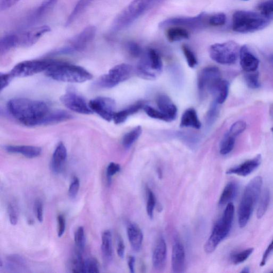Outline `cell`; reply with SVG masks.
<instances>
[{"label":"cell","instance_id":"45","mask_svg":"<svg viewBox=\"0 0 273 273\" xmlns=\"http://www.w3.org/2000/svg\"><path fill=\"white\" fill-rule=\"evenodd\" d=\"M99 272V264L96 259L90 258L84 260L83 272L97 273Z\"/></svg>","mask_w":273,"mask_h":273},{"label":"cell","instance_id":"24","mask_svg":"<svg viewBox=\"0 0 273 273\" xmlns=\"http://www.w3.org/2000/svg\"><path fill=\"white\" fill-rule=\"evenodd\" d=\"M5 150L10 153L22 154L29 159L38 157L42 153L39 147L27 145H9L5 147Z\"/></svg>","mask_w":273,"mask_h":273},{"label":"cell","instance_id":"29","mask_svg":"<svg viewBox=\"0 0 273 273\" xmlns=\"http://www.w3.org/2000/svg\"><path fill=\"white\" fill-rule=\"evenodd\" d=\"M27 267L26 261L19 254H11L6 258V268L11 271H22Z\"/></svg>","mask_w":273,"mask_h":273},{"label":"cell","instance_id":"36","mask_svg":"<svg viewBox=\"0 0 273 273\" xmlns=\"http://www.w3.org/2000/svg\"><path fill=\"white\" fill-rule=\"evenodd\" d=\"M59 0H45L42 3L41 6L34 12L32 18L33 22L37 21L44 16L47 12H48Z\"/></svg>","mask_w":273,"mask_h":273},{"label":"cell","instance_id":"59","mask_svg":"<svg viewBox=\"0 0 273 273\" xmlns=\"http://www.w3.org/2000/svg\"><path fill=\"white\" fill-rule=\"evenodd\" d=\"M250 272L249 268L248 267L244 268L243 269V270L241 271V272L248 273V272Z\"/></svg>","mask_w":273,"mask_h":273},{"label":"cell","instance_id":"53","mask_svg":"<svg viewBox=\"0 0 273 273\" xmlns=\"http://www.w3.org/2000/svg\"><path fill=\"white\" fill-rule=\"evenodd\" d=\"M128 49L129 53L134 57H138L141 53L140 47L135 42H129L128 45Z\"/></svg>","mask_w":273,"mask_h":273},{"label":"cell","instance_id":"62","mask_svg":"<svg viewBox=\"0 0 273 273\" xmlns=\"http://www.w3.org/2000/svg\"><path fill=\"white\" fill-rule=\"evenodd\" d=\"M243 1H248V0H243Z\"/></svg>","mask_w":273,"mask_h":273},{"label":"cell","instance_id":"48","mask_svg":"<svg viewBox=\"0 0 273 273\" xmlns=\"http://www.w3.org/2000/svg\"><path fill=\"white\" fill-rule=\"evenodd\" d=\"M247 127V124L243 121H238L234 123L230 128L229 133L235 137L242 134Z\"/></svg>","mask_w":273,"mask_h":273},{"label":"cell","instance_id":"25","mask_svg":"<svg viewBox=\"0 0 273 273\" xmlns=\"http://www.w3.org/2000/svg\"><path fill=\"white\" fill-rule=\"evenodd\" d=\"M101 250L103 260L106 263L111 262L113 259V250L112 233L106 230L102 234Z\"/></svg>","mask_w":273,"mask_h":273},{"label":"cell","instance_id":"11","mask_svg":"<svg viewBox=\"0 0 273 273\" xmlns=\"http://www.w3.org/2000/svg\"><path fill=\"white\" fill-rule=\"evenodd\" d=\"M56 61L52 60H37L22 62L14 67L10 74L13 78L32 76L47 71Z\"/></svg>","mask_w":273,"mask_h":273},{"label":"cell","instance_id":"37","mask_svg":"<svg viewBox=\"0 0 273 273\" xmlns=\"http://www.w3.org/2000/svg\"><path fill=\"white\" fill-rule=\"evenodd\" d=\"M270 201V193L268 190L266 189L262 194L260 204H259L257 216L258 219H262L266 212Z\"/></svg>","mask_w":273,"mask_h":273},{"label":"cell","instance_id":"27","mask_svg":"<svg viewBox=\"0 0 273 273\" xmlns=\"http://www.w3.org/2000/svg\"><path fill=\"white\" fill-rule=\"evenodd\" d=\"M143 106H144V105L142 103L139 102L126 109L116 112L114 114L113 120L117 124H121L124 122L129 116L143 108Z\"/></svg>","mask_w":273,"mask_h":273},{"label":"cell","instance_id":"9","mask_svg":"<svg viewBox=\"0 0 273 273\" xmlns=\"http://www.w3.org/2000/svg\"><path fill=\"white\" fill-rule=\"evenodd\" d=\"M96 32L97 28L95 26L85 28L80 33L70 39L65 46L57 49L54 53L67 54L83 51L94 41Z\"/></svg>","mask_w":273,"mask_h":273},{"label":"cell","instance_id":"40","mask_svg":"<svg viewBox=\"0 0 273 273\" xmlns=\"http://www.w3.org/2000/svg\"><path fill=\"white\" fill-rule=\"evenodd\" d=\"M75 242L77 251L82 253L84 250L85 238L84 229L83 227H79L75 234Z\"/></svg>","mask_w":273,"mask_h":273},{"label":"cell","instance_id":"4","mask_svg":"<svg viewBox=\"0 0 273 273\" xmlns=\"http://www.w3.org/2000/svg\"><path fill=\"white\" fill-rule=\"evenodd\" d=\"M269 21L261 12L238 10L233 14L232 28L237 33H254L264 29Z\"/></svg>","mask_w":273,"mask_h":273},{"label":"cell","instance_id":"43","mask_svg":"<svg viewBox=\"0 0 273 273\" xmlns=\"http://www.w3.org/2000/svg\"><path fill=\"white\" fill-rule=\"evenodd\" d=\"M148 116L155 119L160 120L166 122H170L168 118L160 110H156L149 105H144L143 107Z\"/></svg>","mask_w":273,"mask_h":273},{"label":"cell","instance_id":"32","mask_svg":"<svg viewBox=\"0 0 273 273\" xmlns=\"http://www.w3.org/2000/svg\"><path fill=\"white\" fill-rule=\"evenodd\" d=\"M167 38L171 42H175L188 39L190 38L189 33L185 28L175 26L171 27L167 32Z\"/></svg>","mask_w":273,"mask_h":273},{"label":"cell","instance_id":"1","mask_svg":"<svg viewBox=\"0 0 273 273\" xmlns=\"http://www.w3.org/2000/svg\"><path fill=\"white\" fill-rule=\"evenodd\" d=\"M7 109L14 118L28 126L45 125L52 111L45 102L25 98L9 100Z\"/></svg>","mask_w":273,"mask_h":273},{"label":"cell","instance_id":"54","mask_svg":"<svg viewBox=\"0 0 273 273\" xmlns=\"http://www.w3.org/2000/svg\"><path fill=\"white\" fill-rule=\"evenodd\" d=\"M273 253V240L270 243L269 245L264 252V253L263 256L262 260L260 264V266L263 267L265 266L268 260L269 257Z\"/></svg>","mask_w":273,"mask_h":273},{"label":"cell","instance_id":"55","mask_svg":"<svg viewBox=\"0 0 273 273\" xmlns=\"http://www.w3.org/2000/svg\"><path fill=\"white\" fill-rule=\"evenodd\" d=\"M20 0H1L0 2V10H7L16 5Z\"/></svg>","mask_w":273,"mask_h":273},{"label":"cell","instance_id":"7","mask_svg":"<svg viewBox=\"0 0 273 273\" xmlns=\"http://www.w3.org/2000/svg\"><path fill=\"white\" fill-rule=\"evenodd\" d=\"M162 70L161 56L153 49H150L143 54L137 65L138 74L146 79H156L161 74Z\"/></svg>","mask_w":273,"mask_h":273},{"label":"cell","instance_id":"12","mask_svg":"<svg viewBox=\"0 0 273 273\" xmlns=\"http://www.w3.org/2000/svg\"><path fill=\"white\" fill-rule=\"evenodd\" d=\"M222 80L219 68L214 66L205 68L198 75V88L201 94H211L216 85Z\"/></svg>","mask_w":273,"mask_h":273},{"label":"cell","instance_id":"14","mask_svg":"<svg viewBox=\"0 0 273 273\" xmlns=\"http://www.w3.org/2000/svg\"><path fill=\"white\" fill-rule=\"evenodd\" d=\"M89 105L93 112L97 113L105 121L113 120L116 108V103L113 99L99 97L92 100Z\"/></svg>","mask_w":273,"mask_h":273},{"label":"cell","instance_id":"60","mask_svg":"<svg viewBox=\"0 0 273 273\" xmlns=\"http://www.w3.org/2000/svg\"><path fill=\"white\" fill-rule=\"evenodd\" d=\"M270 62H271V63L272 64V65H273V57H271V60H270Z\"/></svg>","mask_w":273,"mask_h":273},{"label":"cell","instance_id":"23","mask_svg":"<svg viewBox=\"0 0 273 273\" xmlns=\"http://www.w3.org/2000/svg\"><path fill=\"white\" fill-rule=\"evenodd\" d=\"M127 235L132 249L139 251L142 247L143 233L139 226L134 223H129L126 228Z\"/></svg>","mask_w":273,"mask_h":273},{"label":"cell","instance_id":"22","mask_svg":"<svg viewBox=\"0 0 273 273\" xmlns=\"http://www.w3.org/2000/svg\"><path fill=\"white\" fill-rule=\"evenodd\" d=\"M158 109L168 118L170 122L176 119L177 116V107L169 97L160 95L156 99Z\"/></svg>","mask_w":273,"mask_h":273},{"label":"cell","instance_id":"5","mask_svg":"<svg viewBox=\"0 0 273 273\" xmlns=\"http://www.w3.org/2000/svg\"><path fill=\"white\" fill-rule=\"evenodd\" d=\"M235 208L232 203L227 205L222 219L213 227L211 234L204 246L206 253L214 251L219 244L229 234L234 220Z\"/></svg>","mask_w":273,"mask_h":273},{"label":"cell","instance_id":"44","mask_svg":"<svg viewBox=\"0 0 273 273\" xmlns=\"http://www.w3.org/2000/svg\"><path fill=\"white\" fill-rule=\"evenodd\" d=\"M182 50L189 66L194 68L197 64V61L194 52L186 45H183Z\"/></svg>","mask_w":273,"mask_h":273},{"label":"cell","instance_id":"56","mask_svg":"<svg viewBox=\"0 0 273 273\" xmlns=\"http://www.w3.org/2000/svg\"><path fill=\"white\" fill-rule=\"evenodd\" d=\"M13 77L9 74H1V91L5 89L9 84L11 80L13 79Z\"/></svg>","mask_w":273,"mask_h":273},{"label":"cell","instance_id":"61","mask_svg":"<svg viewBox=\"0 0 273 273\" xmlns=\"http://www.w3.org/2000/svg\"><path fill=\"white\" fill-rule=\"evenodd\" d=\"M271 131L273 133V126L271 128Z\"/></svg>","mask_w":273,"mask_h":273},{"label":"cell","instance_id":"30","mask_svg":"<svg viewBox=\"0 0 273 273\" xmlns=\"http://www.w3.org/2000/svg\"><path fill=\"white\" fill-rule=\"evenodd\" d=\"M19 47V37L16 34H8L0 40V54H5L11 49Z\"/></svg>","mask_w":273,"mask_h":273},{"label":"cell","instance_id":"50","mask_svg":"<svg viewBox=\"0 0 273 273\" xmlns=\"http://www.w3.org/2000/svg\"><path fill=\"white\" fill-rule=\"evenodd\" d=\"M121 170L120 166L116 163H110L106 170V175L108 183H111L112 178Z\"/></svg>","mask_w":273,"mask_h":273},{"label":"cell","instance_id":"35","mask_svg":"<svg viewBox=\"0 0 273 273\" xmlns=\"http://www.w3.org/2000/svg\"><path fill=\"white\" fill-rule=\"evenodd\" d=\"M142 133V128L137 126L131 131L126 133L123 137L122 144L126 149L130 148L139 138Z\"/></svg>","mask_w":273,"mask_h":273},{"label":"cell","instance_id":"28","mask_svg":"<svg viewBox=\"0 0 273 273\" xmlns=\"http://www.w3.org/2000/svg\"><path fill=\"white\" fill-rule=\"evenodd\" d=\"M238 185L234 181L228 183L224 188L219 200V205L224 206L231 203L238 192Z\"/></svg>","mask_w":273,"mask_h":273},{"label":"cell","instance_id":"18","mask_svg":"<svg viewBox=\"0 0 273 273\" xmlns=\"http://www.w3.org/2000/svg\"><path fill=\"white\" fill-rule=\"evenodd\" d=\"M186 267L185 250L182 243L177 240L172 246L171 255V269L174 273L185 271Z\"/></svg>","mask_w":273,"mask_h":273},{"label":"cell","instance_id":"13","mask_svg":"<svg viewBox=\"0 0 273 273\" xmlns=\"http://www.w3.org/2000/svg\"><path fill=\"white\" fill-rule=\"evenodd\" d=\"M209 16L205 12H202L195 17H180L169 19L160 24V27L186 26L189 28H202L209 25Z\"/></svg>","mask_w":273,"mask_h":273},{"label":"cell","instance_id":"33","mask_svg":"<svg viewBox=\"0 0 273 273\" xmlns=\"http://www.w3.org/2000/svg\"><path fill=\"white\" fill-rule=\"evenodd\" d=\"M84 262L82 253L76 250L67 265L68 271L70 272H83Z\"/></svg>","mask_w":273,"mask_h":273},{"label":"cell","instance_id":"16","mask_svg":"<svg viewBox=\"0 0 273 273\" xmlns=\"http://www.w3.org/2000/svg\"><path fill=\"white\" fill-rule=\"evenodd\" d=\"M51 31L47 25L41 26L24 32L19 37V47H30L33 46L45 34Z\"/></svg>","mask_w":273,"mask_h":273},{"label":"cell","instance_id":"21","mask_svg":"<svg viewBox=\"0 0 273 273\" xmlns=\"http://www.w3.org/2000/svg\"><path fill=\"white\" fill-rule=\"evenodd\" d=\"M67 157L66 148L63 142H60L53 153L51 161V170L54 174H59L62 171Z\"/></svg>","mask_w":273,"mask_h":273},{"label":"cell","instance_id":"49","mask_svg":"<svg viewBox=\"0 0 273 273\" xmlns=\"http://www.w3.org/2000/svg\"><path fill=\"white\" fill-rule=\"evenodd\" d=\"M80 180L75 177L71 182L68 190V196L71 199H75L78 195L80 189Z\"/></svg>","mask_w":273,"mask_h":273},{"label":"cell","instance_id":"52","mask_svg":"<svg viewBox=\"0 0 273 273\" xmlns=\"http://www.w3.org/2000/svg\"><path fill=\"white\" fill-rule=\"evenodd\" d=\"M58 222V236L61 238L65 233L66 229V220L63 214H59L57 217Z\"/></svg>","mask_w":273,"mask_h":273},{"label":"cell","instance_id":"41","mask_svg":"<svg viewBox=\"0 0 273 273\" xmlns=\"http://www.w3.org/2000/svg\"><path fill=\"white\" fill-rule=\"evenodd\" d=\"M147 212L148 216L152 219L154 217V211L156 204V196L153 192L149 188L147 189Z\"/></svg>","mask_w":273,"mask_h":273},{"label":"cell","instance_id":"31","mask_svg":"<svg viewBox=\"0 0 273 273\" xmlns=\"http://www.w3.org/2000/svg\"><path fill=\"white\" fill-rule=\"evenodd\" d=\"M229 88V84L228 82L222 80L211 93L215 98L214 101L219 105L223 104L227 98Z\"/></svg>","mask_w":273,"mask_h":273},{"label":"cell","instance_id":"8","mask_svg":"<svg viewBox=\"0 0 273 273\" xmlns=\"http://www.w3.org/2000/svg\"><path fill=\"white\" fill-rule=\"evenodd\" d=\"M240 47L234 41H229L210 46L209 52L210 58L222 65L235 63L239 57Z\"/></svg>","mask_w":273,"mask_h":273},{"label":"cell","instance_id":"34","mask_svg":"<svg viewBox=\"0 0 273 273\" xmlns=\"http://www.w3.org/2000/svg\"><path fill=\"white\" fill-rule=\"evenodd\" d=\"M236 137L227 132L224 136L220 144V153L226 155L233 150L235 143Z\"/></svg>","mask_w":273,"mask_h":273},{"label":"cell","instance_id":"17","mask_svg":"<svg viewBox=\"0 0 273 273\" xmlns=\"http://www.w3.org/2000/svg\"><path fill=\"white\" fill-rule=\"evenodd\" d=\"M167 247L165 240L160 237L157 240L152 255V264L154 268L159 271H163L166 266Z\"/></svg>","mask_w":273,"mask_h":273},{"label":"cell","instance_id":"46","mask_svg":"<svg viewBox=\"0 0 273 273\" xmlns=\"http://www.w3.org/2000/svg\"><path fill=\"white\" fill-rule=\"evenodd\" d=\"M226 16L224 13L214 14L209 17V25L212 26H220L225 24Z\"/></svg>","mask_w":273,"mask_h":273},{"label":"cell","instance_id":"6","mask_svg":"<svg viewBox=\"0 0 273 273\" xmlns=\"http://www.w3.org/2000/svg\"><path fill=\"white\" fill-rule=\"evenodd\" d=\"M155 2L156 0H134L115 19L112 30L117 32L123 30L139 17Z\"/></svg>","mask_w":273,"mask_h":273},{"label":"cell","instance_id":"38","mask_svg":"<svg viewBox=\"0 0 273 273\" xmlns=\"http://www.w3.org/2000/svg\"><path fill=\"white\" fill-rule=\"evenodd\" d=\"M244 80L248 87L251 89H258L261 87L260 75L257 70L251 72H246L244 75Z\"/></svg>","mask_w":273,"mask_h":273},{"label":"cell","instance_id":"20","mask_svg":"<svg viewBox=\"0 0 273 273\" xmlns=\"http://www.w3.org/2000/svg\"><path fill=\"white\" fill-rule=\"evenodd\" d=\"M239 59L241 66L246 72H251L257 70L260 65V61L246 45L240 48Z\"/></svg>","mask_w":273,"mask_h":273},{"label":"cell","instance_id":"58","mask_svg":"<svg viewBox=\"0 0 273 273\" xmlns=\"http://www.w3.org/2000/svg\"><path fill=\"white\" fill-rule=\"evenodd\" d=\"M128 265L132 273L135 272V258L133 256H129L127 260Z\"/></svg>","mask_w":273,"mask_h":273},{"label":"cell","instance_id":"15","mask_svg":"<svg viewBox=\"0 0 273 273\" xmlns=\"http://www.w3.org/2000/svg\"><path fill=\"white\" fill-rule=\"evenodd\" d=\"M61 101L71 111L83 114L93 113L84 98L74 91L67 92L61 97Z\"/></svg>","mask_w":273,"mask_h":273},{"label":"cell","instance_id":"42","mask_svg":"<svg viewBox=\"0 0 273 273\" xmlns=\"http://www.w3.org/2000/svg\"><path fill=\"white\" fill-rule=\"evenodd\" d=\"M9 221L11 225H16L19 222V211L15 202H10L8 205Z\"/></svg>","mask_w":273,"mask_h":273},{"label":"cell","instance_id":"51","mask_svg":"<svg viewBox=\"0 0 273 273\" xmlns=\"http://www.w3.org/2000/svg\"><path fill=\"white\" fill-rule=\"evenodd\" d=\"M34 211L38 221L42 223L44 220V208H43V204L40 199L35 201Z\"/></svg>","mask_w":273,"mask_h":273},{"label":"cell","instance_id":"26","mask_svg":"<svg viewBox=\"0 0 273 273\" xmlns=\"http://www.w3.org/2000/svg\"><path fill=\"white\" fill-rule=\"evenodd\" d=\"M180 126L181 128L200 129L201 123L194 109L189 108L185 111L181 118Z\"/></svg>","mask_w":273,"mask_h":273},{"label":"cell","instance_id":"3","mask_svg":"<svg viewBox=\"0 0 273 273\" xmlns=\"http://www.w3.org/2000/svg\"><path fill=\"white\" fill-rule=\"evenodd\" d=\"M46 71L48 77L63 82L82 83L93 78V75L81 66L58 61Z\"/></svg>","mask_w":273,"mask_h":273},{"label":"cell","instance_id":"19","mask_svg":"<svg viewBox=\"0 0 273 273\" xmlns=\"http://www.w3.org/2000/svg\"><path fill=\"white\" fill-rule=\"evenodd\" d=\"M262 163L261 154L257 155L252 159L247 160L241 165L228 169L226 173L227 175H236L246 177L250 175Z\"/></svg>","mask_w":273,"mask_h":273},{"label":"cell","instance_id":"47","mask_svg":"<svg viewBox=\"0 0 273 273\" xmlns=\"http://www.w3.org/2000/svg\"><path fill=\"white\" fill-rule=\"evenodd\" d=\"M260 10L268 20H273V0H268L261 4Z\"/></svg>","mask_w":273,"mask_h":273},{"label":"cell","instance_id":"57","mask_svg":"<svg viewBox=\"0 0 273 273\" xmlns=\"http://www.w3.org/2000/svg\"><path fill=\"white\" fill-rule=\"evenodd\" d=\"M125 245L124 241L120 235L117 238V253L121 258H123L125 254Z\"/></svg>","mask_w":273,"mask_h":273},{"label":"cell","instance_id":"10","mask_svg":"<svg viewBox=\"0 0 273 273\" xmlns=\"http://www.w3.org/2000/svg\"><path fill=\"white\" fill-rule=\"evenodd\" d=\"M133 67L127 64H121L111 68L108 73L100 77L97 84L103 88H112L123 82L133 75Z\"/></svg>","mask_w":273,"mask_h":273},{"label":"cell","instance_id":"2","mask_svg":"<svg viewBox=\"0 0 273 273\" xmlns=\"http://www.w3.org/2000/svg\"><path fill=\"white\" fill-rule=\"evenodd\" d=\"M263 186V178L257 176L252 179L244 190L238 210L239 224L245 227L249 221Z\"/></svg>","mask_w":273,"mask_h":273},{"label":"cell","instance_id":"39","mask_svg":"<svg viewBox=\"0 0 273 273\" xmlns=\"http://www.w3.org/2000/svg\"><path fill=\"white\" fill-rule=\"evenodd\" d=\"M253 248H249L239 253H233L231 256V261L234 265H239L248 260L253 253Z\"/></svg>","mask_w":273,"mask_h":273}]
</instances>
